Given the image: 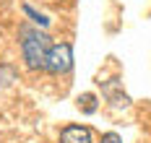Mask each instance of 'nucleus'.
I'll return each instance as SVG.
<instances>
[{"instance_id":"f257e3e1","label":"nucleus","mask_w":151,"mask_h":143,"mask_svg":"<svg viewBox=\"0 0 151 143\" xmlns=\"http://www.w3.org/2000/svg\"><path fill=\"white\" fill-rule=\"evenodd\" d=\"M18 42H21V57L29 70H42L45 68V60H47V52L52 47L50 36L45 31H39V26H21L18 29Z\"/></svg>"},{"instance_id":"f03ea898","label":"nucleus","mask_w":151,"mask_h":143,"mask_svg":"<svg viewBox=\"0 0 151 143\" xmlns=\"http://www.w3.org/2000/svg\"><path fill=\"white\" fill-rule=\"evenodd\" d=\"M73 68V44L70 42H58V44H52L50 52H47V60H45V68L47 73H52V76H63V73H68Z\"/></svg>"},{"instance_id":"7ed1b4c3","label":"nucleus","mask_w":151,"mask_h":143,"mask_svg":"<svg viewBox=\"0 0 151 143\" xmlns=\"http://www.w3.org/2000/svg\"><path fill=\"white\" fill-rule=\"evenodd\" d=\"M60 143H94L86 125H65L60 130Z\"/></svg>"},{"instance_id":"20e7f679","label":"nucleus","mask_w":151,"mask_h":143,"mask_svg":"<svg viewBox=\"0 0 151 143\" xmlns=\"http://www.w3.org/2000/svg\"><path fill=\"white\" fill-rule=\"evenodd\" d=\"M21 11H24V13L29 16V21L34 24V26H42V29H47V26H50V18H47L45 13H39V11L34 8V5H29V3H24V5H21Z\"/></svg>"},{"instance_id":"39448f33","label":"nucleus","mask_w":151,"mask_h":143,"mask_svg":"<svg viewBox=\"0 0 151 143\" xmlns=\"http://www.w3.org/2000/svg\"><path fill=\"white\" fill-rule=\"evenodd\" d=\"M78 109H83L86 114L96 112V96L94 94H81L78 96Z\"/></svg>"},{"instance_id":"423d86ee","label":"nucleus","mask_w":151,"mask_h":143,"mask_svg":"<svg viewBox=\"0 0 151 143\" xmlns=\"http://www.w3.org/2000/svg\"><path fill=\"white\" fill-rule=\"evenodd\" d=\"M0 81H3V86H11V83H13V81H16L13 70H11L8 65H3V68H0Z\"/></svg>"},{"instance_id":"0eeeda50","label":"nucleus","mask_w":151,"mask_h":143,"mask_svg":"<svg viewBox=\"0 0 151 143\" xmlns=\"http://www.w3.org/2000/svg\"><path fill=\"white\" fill-rule=\"evenodd\" d=\"M99 143H122V138L117 135V133H104V135H102V141H99Z\"/></svg>"}]
</instances>
